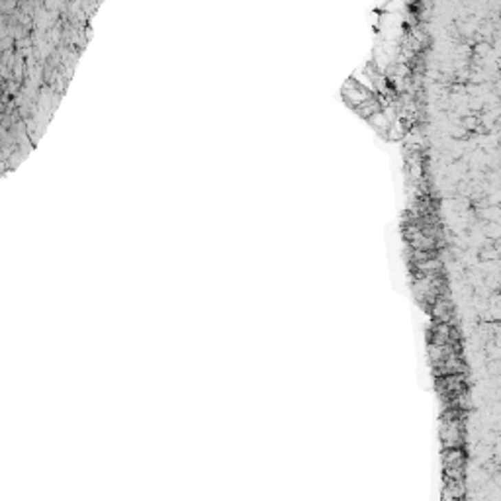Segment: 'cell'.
I'll return each instance as SVG.
<instances>
[{
    "mask_svg": "<svg viewBox=\"0 0 501 501\" xmlns=\"http://www.w3.org/2000/svg\"><path fill=\"white\" fill-rule=\"evenodd\" d=\"M343 96H345V100L353 108H359L364 102L372 100L374 92H370L366 87H362L357 78H348L347 82H345V87H343Z\"/></svg>",
    "mask_w": 501,
    "mask_h": 501,
    "instance_id": "1",
    "label": "cell"
}]
</instances>
